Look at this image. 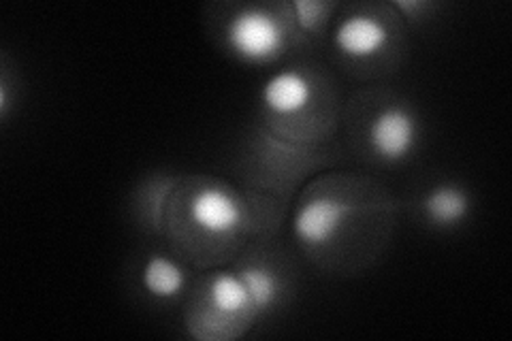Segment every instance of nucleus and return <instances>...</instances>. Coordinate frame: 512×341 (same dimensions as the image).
I'll use <instances>...</instances> for the list:
<instances>
[{
    "mask_svg": "<svg viewBox=\"0 0 512 341\" xmlns=\"http://www.w3.org/2000/svg\"><path fill=\"white\" fill-rule=\"evenodd\" d=\"M227 41L233 50L254 62H263L280 54L284 45V30L274 15L261 9H246L237 13L227 28Z\"/></svg>",
    "mask_w": 512,
    "mask_h": 341,
    "instance_id": "1",
    "label": "nucleus"
},
{
    "mask_svg": "<svg viewBox=\"0 0 512 341\" xmlns=\"http://www.w3.org/2000/svg\"><path fill=\"white\" fill-rule=\"evenodd\" d=\"M370 143L387 160L406 158L416 143V120L404 107L382 109L372 122Z\"/></svg>",
    "mask_w": 512,
    "mask_h": 341,
    "instance_id": "2",
    "label": "nucleus"
},
{
    "mask_svg": "<svg viewBox=\"0 0 512 341\" xmlns=\"http://www.w3.org/2000/svg\"><path fill=\"white\" fill-rule=\"evenodd\" d=\"M190 218L203 233L229 235L242 224V207L227 190L203 188L190 203Z\"/></svg>",
    "mask_w": 512,
    "mask_h": 341,
    "instance_id": "3",
    "label": "nucleus"
},
{
    "mask_svg": "<svg viewBox=\"0 0 512 341\" xmlns=\"http://www.w3.org/2000/svg\"><path fill=\"white\" fill-rule=\"evenodd\" d=\"M346 214L348 205L340 201L314 199L297 211L293 231L306 246H325L340 231Z\"/></svg>",
    "mask_w": 512,
    "mask_h": 341,
    "instance_id": "4",
    "label": "nucleus"
},
{
    "mask_svg": "<svg viewBox=\"0 0 512 341\" xmlns=\"http://www.w3.org/2000/svg\"><path fill=\"white\" fill-rule=\"evenodd\" d=\"M389 41L384 24L370 15H352L335 30V45L350 58L376 56Z\"/></svg>",
    "mask_w": 512,
    "mask_h": 341,
    "instance_id": "5",
    "label": "nucleus"
},
{
    "mask_svg": "<svg viewBox=\"0 0 512 341\" xmlns=\"http://www.w3.org/2000/svg\"><path fill=\"white\" fill-rule=\"evenodd\" d=\"M310 81L297 71H284L271 77L263 86V103L274 113H297L310 103Z\"/></svg>",
    "mask_w": 512,
    "mask_h": 341,
    "instance_id": "6",
    "label": "nucleus"
},
{
    "mask_svg": "<svg viewBox=\"0 0 512 341\" xmlns=\"http://www.w3.org/2000/svg\"><path fill=\"white\" fill-rule=\"evenodd\" d=\"M143 288L156 299H173L184 290V271L165 256H152L143 265Z\"/></svg>",
    "mask_w": 512,
    "mask_h": 341,
    "instance_id": "7",
    "label": "nucleus"
},
{
    "mask_svg": "<svg viewBox=\"0 0 512 341\" xmlns=\"http://www.w3.org/2000/svg\"><path fill=\"white\" fill-rule=\"evenodd\" d=\"M470 199L457 186H440L431 190L425 199L427 216L438 224H457L468 216Z\"/></svg>",
    "mask_w": 512,
    "mask_h": 341,
    "instance_id": "8",
    "label": "nucleus"
},
{
    "mask_svg": "<svg viewBox=\"0 0 512 341\" xmlns=\"http://www.w3.org/2000/svg\"><path fill=\"white\" fill-rule=\"evenodd\" d=\"M210 301L216 310L224 316H237L250 310V295L248 288L239 275L218 273L210 284Z\"/></svg>",
    "mask_w": 512,
    "mask_h": 341,
    "instance_id": "9",
    "label": "nucleus"
},
{
    "mask_svg": "<svg viewBox=\"0 0 512 341\" xmlns=\"http://www.w3.org/2000/svg\"><path fill=\"white\" fill-rule=\"evenodd\" d=\"M239 278L246 284L252 310H265L271 303H274L278 295V280L276 275L265 267H248L242 269Z\"/></svg>",
    "mask_w": 512,
    "mask_h": 341,
    "instance_id": "10",
    "label": "nucleus"
},
{
    "mask_svg": "<svg viewBox=\"0 0 512 341\" xmlns=\"http://www.w3.org/2000/svg\"><path fill=\"white\" fill-rule=\"evenodd\" d=\"M325 5L320 3H312V0H297V3H293V9H295V15H297V22L301 28H312L316 22H318V11L323 9Z\"/></svg>",
    "mask_w": 512,
    "mask_h": 341,
    "instance_id": "11",
    "label": "nucleus"
},
{
    "mask_svg": "<svg viewBox=\"0 0 512 341\" xmlns=\"http://www.w3.org/2000/svg\"><path fill=\"white\" fill-rule=\"evenodd\" d=\"M397 9H404V11H414V9H421L423 3H416V0H410V3H404V0H399V3H395Z\"/></svg>",
    "mask_w": 512,
    "mask_h": 341,
    "instance_id": "12",
    "label": "nucleus"
}]
</instances>
